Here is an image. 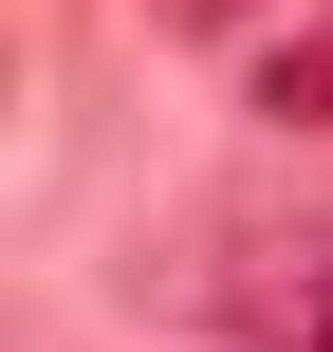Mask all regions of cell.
Here are the masks:
<instances>
[{"label": "cell", "instance_id": "6da1fadb", "mask_svg": "<svg viewBox=\"0 0 333 352\" xmlns=\"http://www.w3.org/2000/svg\"><path fill=\"white\" fill-rule=\"evenodd\" d=\"M222 316H241L260 352H333V223H260L241 278H222Z\"/></svg>", "mask_w": 333, "mask_h": 352}, {"label": "cell", "instance_id": "7a4b0ae2", "mask_svg": "<svg viewBox=\"0 0 333 352\" xmlns=\"http://www.w3.org/2000/svg\"><path fill=\"white\" fill-rule=\"evenodd\" d=\"M260 111H278V130H333V0L278 37V56H260Z\"/></svg>", "mask_w": 333, "mask_h": 352}, {"label": "cell", "instance_id": "3957f363", "mask_svg": "<svg viewBox=\"0 0 333 352\" xmlns=\"http://www.w3.org/2000/svg\"><path fill=\"white\" fill-rule=\"evenodd\" d=\"M148 19H167V37H222V19H241V0H148Z\"/></svg>", "mask_w": 333, "mask_h": 352}]
</instances>
